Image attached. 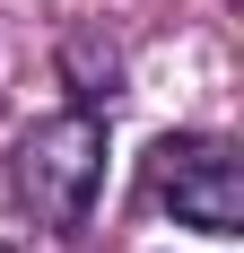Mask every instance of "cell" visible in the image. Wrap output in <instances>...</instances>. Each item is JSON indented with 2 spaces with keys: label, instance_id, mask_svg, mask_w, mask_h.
<instances>
[{
  "label": "cell",
  "instance_id": "cell-3",
  "mask_svg": "<svg viewBox=\"0 0 244 253\" xmlns=\"http://www.w3.org/2000/svg\"><path fill=\"white\" fill-rule=\"evenodd\" d=\"M0 253H18V245H0Z\"/></svg>",
  "mask_w": 244,
  "mask_h": 253
},
{
  "label": "cell",
  "instance_id": "cell-1",
  "mask_svg": "<svg viewBox=\"0 0 244 253\" xmlns=\"http://www.w3.org/2000/svg\"><path fill=\"white\" fill-rule=\"evenodd\" d=\"M9 183H18V201L35 210V227L79 236L87 210H96V183H105V114H87V105L44 114V123L18 140V157H9Z\"/></svg>",
  "mask_w": 244,
  "mask_h": 253
},
{
  "label": "cell",
  "instance_id": "cell-2",
  "mask_svg": "<svg viewBox=\"0 0 244 253\" xmlns=\"http://www.w3.org/2000/svg\"><path fill=\"white\" fill-rule=\"evenodd\" d=\"M140 192L174 210V227L201 236H244V157L218 131H166L140 166Z\"/></svg>",
  "mask_w": 244,
  "mask_h": 253
}]
</instances>
